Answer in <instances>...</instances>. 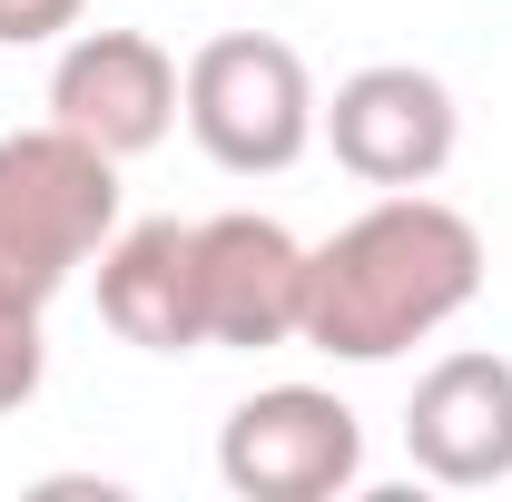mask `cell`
I'll return each instance as SVG.
<instances>
[{"instance_id":"9","label":"cell","mask_w":512,"mask_h":502,"mask_svg":"<svg viewBox=\"0 0 512 502\" xmlns=\"http://www.w3.org/2000/svg\"><path fill=\"white\" fill-rule=\"evenodd\" d=\"M99 325L138 355H207V306H197V227L188 217H138L99 247Z\"/></svg>"},{"instance_id":"10","label":"cell","mask_w":512,"mask_h":502,"mask_svg":"<svg viewBox=\"0 0 512 502\" xmlns=\"http://www.w3.org/2000/svg\"><path fill=\"white\" fill-rule=\"evenodd\" d=\"M50 375V335H40V306L30 296H0V414H20Z\"/></svg>"},{"instance_id":"6","label":"cell","mask_w":512,"mask_h":502,"mask_svg":"<svg viewBox=\"0 0 512 502\" xmlns=\"http://www.w3.org/2000/svg\"><path fill=\"white\" fill-rule=\"evenodd\" d=\"M197 306H207V345L227 355L296 345L306 335V237L256 207L197 217Z\"/></svg>"},{"instance_id":"3","label":"cell","mask_w":512,"mask_h":502,"mask_svg":"<svg viewBox=\"0 0 512 502\" xmlns=\"http://www.w3.org/2000/svg\"><path fill=\"white\" fill-rule=\"evenodd\" d=\"M316 69L276 30H217L178 69V119L227 178H286L316 148Z\"/></svg>"},{"instance_id":"1","label":"cell","mask_w":512,"mask_h":502,"mask_svg":"<svg viewBox=\"0 0 512 502\" xmlns=\"http://www.w3.org/2000/svg\"><path fill=\"white\" fill-rule=\"evenodd\" d=\"M483 296V227L424 188H384L365 217H345L306 247V335L335 365H394L424 335Z\"/></svg>"},{"instance_id":"5","label":"cell","mask_w":512,"mask_h":502,"mask_svg":"<svg viewBox=\"0 0 512 502\" xmlns=\"http://www.w3.org/2000/svg\"><path fill=\"white\" fill-rule=\"evenodd\" d=\"M316 138L365 188H434L463 148V99L414 60H375L355 79H335V99L316 109Z\"/></svg>"},{"instance_id":"2","label":"cell","mask_w":512,"mask_h":502,"mask_svg":"<svg viewBox=\"0 0 512 502\" xmlns=\"http://www.w3.org/2000/svg\"><path fill=\"white\" fill-rule=\"evenodd\" d=\"M119 237V158L69 138L60 119L0 138V296L50 306Z\"/></svg>"},{"instance_id":"7","label":"cell","mask_w":512,"mask_h":502,"mask_svg":"<svg viewBox=\"0 0 512 502\" xmlns=\"http://www.w3.org/2000/svg\"><path fill=\"white\" fill-rule=\"evenodd\" d=\"M50 119L128 168L178 128V60L148 30H69L50 60Z\"/></svg>"},{"instance_id":"8","label":"cell","mask_w":512,"mask_h":502,"mask_svg":"<svg viewBox=\"0 0 512 502\" xmlns=\"http://www.w3.org/2000/svg\"><path fill=\"white\" fill-rule=\"evenodd\" d=\"M404 453L444 493H493L512 483V355H434L404 394Z\"/></svg>"},{"instance_id":"4","label":"cell","mask_w":512,"mask_h":502,"mask_svg":"<svg viewBox=\"0 0 512 502\" xmlns=\"http://www.w3.org/2000/svg\"><path fill=\"white\" fill-rule=\"evenodd\" d=\"M217 483L237 502H335L365 483V424L325 384H256L217 424Z\"/></svg>"},{"instance_id":"11","label":"cell","mask_w":512,"mask_h":502,"mask_svg":"<svg viewBox=\"0 0 512 502\" xmlns=\"http://www.w3.org/2000/svg\"><path fill=\"white\" fill-rule=\"evenodd\" d=\"M79 10L89 0H0V50H50L79 30Z\"/></svg>"}]
</instances>
